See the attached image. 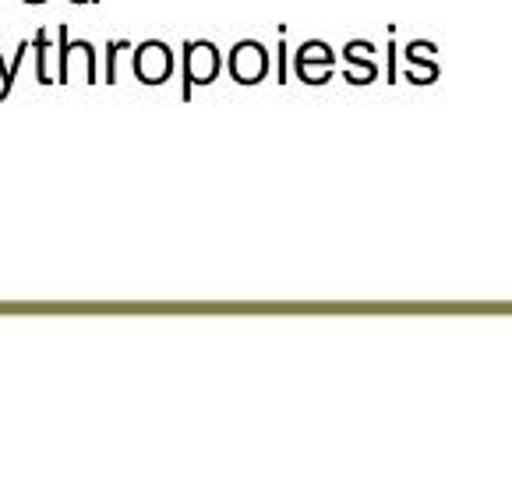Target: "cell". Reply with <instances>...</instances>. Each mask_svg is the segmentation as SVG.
<instances>
[{"mask_svg":"<svg viewBox=\"0 0 512 480\" xmlns=\"http://www.w3.org/2000/svg\"><path fill=\"white\" fill-rule=\"evenodd\" d=\"M219 50L205 39L198 43H184V99H191L195 85H209L219 75Z\"/></svg>","mask_w":512,"mask_h":480,"instance_id":"1","label":"cell"},{"mask_svg":"<svg viewBox=\"0 0 512 480\" xmlns=\"http://www.w3.org/2000/svg\"><path fill=\"white\" fill-rule=\"evenodd\" d=\"M36 78H39V85H57L50 78V68H46V60H50V32L46 29H39V36H36Z\"/></svg>","mask_w":512,"mask_h":480,"instance_id":"6","label":"cell"},{"mask_svg":"<svg viewBox=\"0 0 512 480\" xmlns=\"http://www.w3.org/2000/svg\"><path fill=\"white\" fill-rule=\"evenodd\" d=\"M25 53H29V43H18V53H15V64H4V53H0V103L11 96V89H15V78H18V68H22Z\"/></svg>","mask_w":512,"mask_h":480,"instance_id":"5","label":"cell"},{"mask_svg":"<svg viewBox=\"0 0 512 480\" xmlns=\"http://www.w3.org/2000/svg\"><path fill=\"white\" fill-rule=\"evenodd\" d=\"M135 75L138 82L145 85H163L166 78L174 75V53L170 46L159 43V39H149L135 50Z\"/></svg>","mask_w":512,"mask_h":480,"instance_id":"2","label":"cell"},{"mask_svg":"<svg viewBox=\"0 0 512 480\" xmlns=\"http://www.w3.org/2000/svg\"><path fill=\"white\" fill-rule=\"evenodd\" d=\"M71 4H96V0H71Z\"/></svg>","mask_w":512,"mask_h":480,"instance_id":"8","label":"cell"},{"mask_svg":"<svg viewBox=\"0 0 512 480\" xmlns=\"http://www.w3.org/2000/svg\"><path fill=\"white\" fill-rule=\"evenodd\" d=\"M230 75L241 85H258L265 75H269V53H265L262 43L255 39H244L230 50Z\"/></svg>","mask_w":512,"mask_h":480,"instance_id":"3","label":"cell"},{"mask_svg":"<svg viewBox=\"0 0 512 480\" xmlns=\"http://www.w3.org/2000/svg\"><path fill=\"white\" fill-rule=\"evenodd\" d=\"M57 85H68V78H71V57L75 53H82L85 57V82H96V50H92V43H71L68 39V25H61L57 29Z\"/></svg>","mask_w":512,"mask_h":480,"instance_id":"4","label":"cell"},{"mask_svg":"<svg viewBox=\"0 0 512 480\" xmlns=\"http://www.w3.org/2000/svg\"><path fill=\"white\" fill-rule=\"evenodd\" d=\"M124 46H128V43H124V39H121V43H106V82H117V50H124Z\"/></svg>","mask_w":512,"mask_h":480,"instance_id":"7","label":"cell"},{"mask_svg":"<svg viewBox=\"0 0 512 480\" xmlns=\"http://www.w3.org/2000/svg\"><path fill=\"white\" fill-rule=\"evenodd\" d=\"M25 4H46V0H25Z\"/></svg>","mask_w":512,"mask_h":480,"instance_id":"9","label":"cell"}]
</instances>
